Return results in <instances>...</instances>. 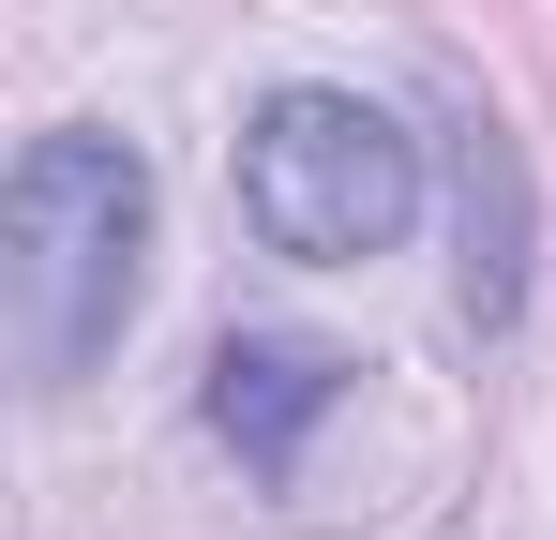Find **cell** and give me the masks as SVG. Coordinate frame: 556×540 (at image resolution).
<instances>
[{
	"mask_svg": "<svg viewBox=\"0 0 556 540\" xmlns=\"http://www.w3.org/2000/svg\"><path fill=\"white\" fill-rule=\"evenodd\" d=\"M331 390H346L331 346H301V331H226V346H211V436L241 450L256 480H286L301 436L331 421Z\"/></svg>",
	"mask_w": 556,
	"mask_h": 540,
	"instance_id": "3",
	"label": "cell"
},
{
	"mask_svg": "<svg viewBox=\"0 0 556 540\" xmlns=\"http://www.w3.org/2000/svg\"><path fill=\"white\" fill-rule=\"evenodd\" d=\"M406 210H421V151H406L391 105H362V90H271L241 120V226L271 256H316V270L391 256Z\"/></svg>",
	"mask_w": 556,
	"mask_h": 540,
	"instance_id": "2",
	"label": "cell"
},
{
	"mask_svg": "<svg viewBox=\"0 0 556 540\" xmlns=\"http://www.w3.org/2000/svg\"><path fill=\"white\" fill-rule=\"evenodd\" d=\"M0 300H15V375L76 390L121 316H136V256H151V166L121 136H30V166L0 195Z\"/></svg>",
	"mask_w": 556,
	"mask_h": 540,
	"instance_id": "1",
	"label": "cell"
}]
</instances>
